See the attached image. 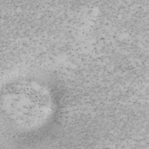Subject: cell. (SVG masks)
Wrapping results in <instances>:
<instances>
[{
	"label": "cell",
	"instance_id": "obj_1",
	"mask_svg": "<svg viewBox=\"0 0 149 149\" xmlns=\"http://www.w3.org/2000/svg\"><path fill=\"white\" fill-rule=\"evenodd\" d=\"M6 113L23 127H37L44 123L52 112V102L48 91L36 82H20L4 93Z\"/></svg>",
	"mask_w": 149,
	"mask_h": 149
}]
</instances>
